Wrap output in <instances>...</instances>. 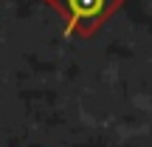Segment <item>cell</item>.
<instances>
[{
    "instance_id": "cell-1",
    "label": "cell",
    "mask_w": 152,
    "mask_h": 147,
    "mask_svg": "<svg viewBox=\"0 0 152 147\" xmlns=\"http://www.w3.org/2000/svg\"><path fill=\"white\" fill-rule=\"evenodd\" d=\"M121 0H56V9L65 17V34L71 37L73 31L93 34L115 9Z\"/></svg>"
},
{
    "instance_id": "cell-2",
    "label": "cell",
    "mask_w": 152,
    "mask_h": 147,
    "mask_svg": "<svg viewBox=\"0 0 152 147\" xmlns=\"http://www.w3.org/2000/svg\"><path fill=\"white\" fill-rule=\"evenodd\" d=\"M48 3H51V6H54V3H56V0H48Z\"/></svg>"
}]
</instances>
